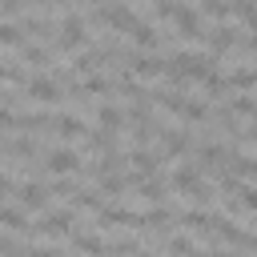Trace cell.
<instances>
[{
  "mask_svg": "<svg viewBox=\"0 0 257 257\" xmlns=\"http://www.w3.org/2000/svg\"><path fill=\"white\" fill-rule=\"evenodd\" d=\"M96 124H100L104 133H116V128L124 124V112H120L116 104H100V108H96Z\"/></svg>",
  "mask_w": 257,
  "mask_h": 257,
  "instance_id": "5bb4252c",
  "label": "cell"
},
{
  "mask_svg": "<svg viewBox=\"0 0 257 257\" xmlns=\"http://www.w3.org/2000/svg\"><path fill=\"white\" fill-rule=\"evenodd\" d=\"M201 12H209V16H225V12H229V0H201Z\"/></svg>",
  "mask_w": 257,
  "mask_h": 257,
  "instance_id": "e575fe53",
  "label": "cell"
},
{
  "mask_svg": "<svg viewBox=\"0 0 257 257\" xmlns=\"http://www.w3.org/2000/svg\"><path fill=\"white\" fill-rule=\"evenodd\" d=\"M225 161H229V149L225 145H205L201 149V165L205 169H225Z\"/></svg>",
  "mask_w": 257,
  "mask_h": 257,
  "instance_id": "e0dca14e",
  "label": "cell"
},
{
  "mask_svg": "<svg viewBox=\"0 0 257 257\" xmlns=\"http://www.w3.org/2000/svg\"><path fill=\"white\" fill-rule=\"evenodd\" d=\"M52 133H56V137H64V141H72V137H80V133H84V120H80V116H72V112H60V116H52Z\"/></svg>",
  "mask_w": 257,
  "mask_h": 257,
  "instance_id": "7c38bea8",
  "label": "cell"
},
{
  "mask_svg": "<svg viewBox=\"0 0 257 257\" xmlns=\"http://www.w3.org/2000/svg\"><path fill=\"white\" fill-rule=\"evenodd\" d=\"M133 40H137V48H145V52L161 44V36H157V28H153V24H145V20H141V24L133 28Z\"/></svg>",
  "mask_w": 257,
  "mask_h": 257,
  "instance_id": "d6986e66",
  "label": "cell"
},
{
  "mask_svg": "<svg viewBox=\"0 0 257 257\" xmlns=\"http://www.w3.org/2000/svg\"><path fill=\"white\" fill-rule=\"evenodd\" d=\"M169 221H173V213H169L165 205H157V209L141 213V225H145V229H157V233H165V229H169Z\"/></svg>",
  "mask_w": 257,
  "mask_h": 257,
  "instance_id": "9a60e30c",
  "label": "cell"
},
{
  "mask_svg": "<svg viewBox=\"0 0 257 257\" xmlns=\"http://www.w3.org/2000/svg\"><path fill=\"white\" fill-rule=\"evenodd\" d=\"M141 197H145V201H161V197H165V181H157V177H149V181L141 185Z\"/></svg>",
  "mask_w": 257,
  "mask_h": 257,
  "instance_id": "4dcf8cb0",
  "label": "cell"
},
{
  "mask_svg": "<svg viewBox=\"0 0 257 257\" xmlns=\"http://www.w3.org/2000/svg\"><path fill=\"white\" fill-rule=\"evenodd\" d=\"M229 8H233V12H237L245 24H253V28H257V4H253V0H233Z\"/></svg>",
  "mask_w": 257,
  "mask_h": 257,
  "instance_id": "d4e9b609",
  "label": "cell"
},
{
  "mask_svg": "<svg viewBox=\"0 0 257 257\" xmlns=\"http://www.w3.org/2000/svg\"><path fill=\"white\" fill-rule=\"evenodd\" d=\"M32 4H68V0H32Z\"/></svg>",
  "mask_w": 257,
  "mask_h": 257,
  "instance_id": "7bdbcfd3",
  "label": "cell"
},
{
  "mask_svg": "<svg viewBox=\"0 0 257 257\" xmlns=\"http://www.w3.org/2000/svg\"><path fill=\"white\" fill-rule=\"evenodd\" d=\"M24 257H56V249H24Z\"/></svg>",
  "mask_w": 257,
  "mask_h": 257,
  "instance_id": "ab89813d",
  "label": "cell"
},
{
  "mask_svg": "<svg viewBox=\"0 0 257 257\" xmlns=\"http://www.w3.org/2000/svg\"><path fill=\"white\" fill-rule=\"evenodd\" d=\"M189 149V133H165V149H161V161L165 157H177Z\"/></svg>",
  "mask_w": 257,
  "mask_h": 257,
  "instance_id": "603a6c76",
  "label": "cell"
},
{
  "mask_svg": "<svg viewBox=\"0 0 257 257\" xmlns=\"http://www.w3.org/2000/svg\"><path fill=\"white\" fill-rule=\"evenodd\" d=\"M100 20H104V24H112V28H120V32H133V28L141 24V16H137L128 4H116V0L100 8Z\"/></svg>",
  "mask_w": 257,
  "mask_h": 257,
  "instance_id": "5b68a950",
  "label": "cell"
},
{
  "mask_svg": "<svg viewBox=\"0 0 257 257\" xmlns=\"http://www.w3.org/2000/svg\"><path fill=\"white\" fill-rule=\"evenodd\" d=\"M4 80L20 84V80H24V68H16V64H4Z\"/></svg>",
  "mask_w": 257,
  "mask_h": 257,
  "instance_id": "8d00e7d4",
  "label": "cell"
},
{
  "mask_svg": "<svg viewBox=\"0 0 257 257\" xmlns=\"http://www.w3.org/2000/svg\"><path fill=\"white\" fill-rule=\"evenodd\" d=\"M4 149H8L12 157H32V153H36V141H28V137H16V141H8Z\"/></svg>",
  "mask_w": 257,
  "mask_h": 257,
  "instance_id": "83f0119b",
  "label": "cell"
},
{
  "mask_svg": "<svg viewBox=\"0 0 257 257\" xmlns=\"http://www.w3.org/2000/svg\"><path fill=\"white\" fill-rule=\"evenodd\" d=\"M173 20H177V28H181L185 36H205V32H201V16H197L189 4H177V8H173Z\"/></svg>",
  "mask_w": 257,
  "mask_h": 257,
  "instance_id": "30bf717a",
  "label": "cell"
},
{
  "mask_svg": "<svg viewBox=\"0 0 257 257\" xmlns=\"http://www.w3.org/2000/svg\"><path fill=\"white\" fill-rule=\"evenodd\" d=\"M161 104H165L169 112H177L181 120H205V116H209V108H205L201 100H185L181 92H161Z\"/></svg>",
  "mask_w": 257,
  "mask_h": 257,
  "instance_id": "7a4b0ae2",
  "label": "cell"
},
{
  "mask_svg": "<svg viewBox=\"0 0 257 257\" xmlns=\"http://www.w3.org/2000/svg\"><path fill=\"white\" fill-rule=\"evenodd\" d=\"M128 64H133V72H137V76H145V80H153V76H161V72H165V60H161V56H149V52L133 56Z\"/></svg>",
  "mask_w": 257,
  "mask_h": 257,
  "instance_id": "8fae6325",
  "label": "cell"
},
{
  "mask_svg": "<svg viewBox=\"0 0 257 257\" xmlns=\"http://www.w3.org/2000/svg\"><path fill=\"white\" fill-rule=\"evenodd\" d=\"M0 225H8L12 233H24V229H32V225L24 221V213H20V209H12V205H0Z\"/></svg>",
  "mask_w": 257,
  "mask_h": 257,
  "instance_id": "7402d4cb",
  "label": "cell"
},
{
  "mask_svg": "<svg viewBox=\"0 0 257 257\" xmlns=\"http://www.w3.org/2000/svg\"><path fill=\"white\" fill-rule=\"evenodd\" d=\"M4 193H12V177H0V197Z\"/></svg>",
  "mask_w": 257,
  "mask_h": 257,
  "instance_id": "60d3db41",
  "label": "cell"
},
{
  "mask_svg": "<svg viewBox=\"0 0 257 257\" xmlns=\"http://www.w3.org/2000/svg\"><path fill=\"white\" fill-rule=\"evenodd\" d=\"M88 36H84V20L80 16H64L60 24H56V44L64 48V52H72V48H80Z\"/></svg>",
  "mask_w": 257,
  "mask_h": 257,
  "instance_id": "3957f363",
  "label": "cell"
},
{
  "mask_svg": "<svg viewBox=\"0 0 257 257\" xmlns=\"http://www.w3.org/2000/svg\"><path fill=\"white\" fill-rule=\"evenodd\" d=\"M12 124H16V116H12V112L0 104V128H12Z\"/></svg>",
  "mask_w": 257,
  "mask_h": 257,
  "instance_id": "f35d334b",
  "label": "cell"
},
{
  "mask_svg": "<svg viewBox=\"0 0 257 257\" xmlns=\"http://www.w3.org/2000/svg\"><path fill=\"white\" fill-rule=\"evenodd\" d=\"M169 253H173V257H193L197 245H193L189 237H169Z\"/></svg>",
  "mask_w": 257,
  "mask_h": 257,
  "instance_id": "f1b7e54d",
  "label": "cell"
},
{
  "mask_svg": "<svg viewBox=\"0 0 257 257\" xmlns=\"http://www.w3.org/2000/svg\"><path fill=\"white\" fill-rule=\"evenodd\" d=\"M181 225L185 229H197V233H209L213 229V217L205 209H189V213H181Z\"/></svg>",
  "mask_w": 257,
  "mask_h": 257,
  "instance_id": "ac0fdd59",
  "label": "cell"
},
{
  "mask_svg": "<svg viewBox=\"0 0 257 257\" xmlns=\"http://www.w3.org/2000/svg\"><path fill=\"white\" fill-rule=\"evenodd\" d=\"M84 145H88L92 153H112V133H104V128H100V133H88Z\"/></svg>",
  "mask_w": 257,
  "mask_h": 257,
  "instance_id": "cb8c5ba5",
  "label": "cell"
},
{
  "mask_svg": "<svg viewBox=\"0 0 257 257\" xmlns=\"http://www.w3.org/2000/svg\"><path fill=\"white\" fill-rule=\"evenodd\" d=\"M209 72H213V56H201V52H189V48H181V52H173V56L165 60V76L177 80V84H185V80H205Z\"/></svg>",
  "mask_w": 257,
  "mask_h": 257,
  "instance_id": "6da1fadb",
  "label": "cell"
},
{
  "mask_svg": "<svg viewBox=\"0 0 257 257\" xmlns=\"http://www.w3.org/2000/svg\"><path fill=\"white\" fill-rule=\"evenodd\" d=\"M20 52H24L28 64H44V60H48V52H44L40 44H20Z\"/></svg>",
  "mask_w": 257,
  "mask_h": 257,
  "instance_id": "1f68e13d",
  "label": "cell"
},
{
  "mask_svg": "<svg viewBox=\"0 0 257 257\" xmlns=\"http://www.w3.org/2000/svg\"><path fill=\"white\" fill-rule=\"evenodd\" d=\"M185 197H189V201H197V205H205V201H209V197H213V189H209V185H205V181H197V185H193V189H185Z\"/></svg>",
  "mask_w": 257,
  "mask_h": 257,
  "instance_id": "d6a6232c",
  "label": "cell"
},
{
  "mask_svg": "<svg viewBox=\"0 0 257 257\" xmlns=\"http://www.w3.org/2000/svg\"><path fill=\"white\" fill-rule=\"evenodd\" d=\"M84 4H100V0H84Z\"/></svg>",
  "mask_w": 257,
  "mask_h": 257,
  "instance_id": "ee69618b",
  "label": "cell"
},
{
  "mask_svg": "<svg viewBox=\"0 0 257 257\" xmlns=\"http://www.w3.org/2000/svg\"><path fill=\"white\" fill-rule=\"evenodd\" d=\"M28 0H0V12H20Z\"/></svg>",
  "mask_w": 257,
  "mask_h": 257,
  "instance_id": "74e56055",
  "label": "cell"
},
{
  "mask_svg": "<svg viewBox=\"0 0 257 257\" xmlns=\"http://www.w3.org/2000/svg\"><path fill=\"white\" fill-rule=\"evenodd\" d=\"M44 169L48 173H76L80 169V157H76V149H48L44 153Z\"/></svg>",
  "mask_w": 257,
  "mask_h": 257,
  "instance_id": "52a82bcc",
  "label": "cell"
},
{
  "mask_svg": "<svg viewBox=\"0 0 257 257\" xmlns=\"http://www.w3.org/2000/svg\"><path fill=\"white\" fill-rule=\"evenodd\" d=\"M0 44H8V48H20V44H24L20 28H16V24H8V20H0Z\"/></svg>",
  "mask_w": 257,
  "mask_h": 257,
  "instance_id": "484cf974",
  "label": "cell"
},
{
  "mask_svg": "<svg viewBox=\"0 0 257 257\" xmlns=\"http://www.w3.org/2000/svg\"><path fill=\"white\" fill-rule=\"evenodd\" d=\"M197 181H201V173H197L193 165H177V169H173V189L185 193V189H193Z\"/></svg>",
  "mask_w": 257,
  "mask_h": 257,
  "instance_id": "ffe728a7",
  "label": "cell"
},
{
  "mask_svg": "<svg viewBox=\"0 0 257 257\" xmlns=\"http://www.w3.org/2000/svg\"><path fill=\"white\" fill-rule=\"evenodd\" d=\"M233 116H257V100L253 96H233Z\"/></svg>",
  "mask_w": 257,
  "mask_h": 257,
  "instance_id": "f546056e",
  "label": "cell"
},
{
  "mask_svg": "<svg viewBox=\"0 0 257 257\" xmlns=\"http://www.w3.org/2000/svg\"><path fill=\"white\" fill-rule=\"evenodd\" d=\"M76 209H104V201L96 193H76Z\"/></svg>",
  "mask_w": 257,
  "mask_h": 257,
  "instance_id": "836d02e7",
  "label": "cell"
},
{
  "mask_svg": "<svg viewBox=\"0 0 257 257\" xmlns=\"http://www.w3.org/2000/svg\"><path fill=\"white\" fill-rule=\"evenodd\" d=\"M72 249H80L88 257H108V241H100L96 233H76L72 229Z\"/></svg>",
  "mask_w": 257,
  "mask_h": 257,
  "instance_id": "9c48e42d",
  "label": "cell"
},
{
  "mask_svg": "<svg viewBox=\"0 0 257 257\" xmlns=\"http://www.w3.org/2000/svg\"><path fill=\"white\" fill-rule=\"evenodd\" d=\"M233 44H237V28H225V24H221V28L209 32V48H213V52H225V48H233Z\"/></svg>",
  "mask_w": 257,
  "mask_h": 257,
  "instance_id": "2e32d148",
  "label": "cell"
},
{
  "mask_svg": "<svg viewBox=\"0 0 257 257\" xmlns=\"http://www.w3.org/2000/svg\"><path fill=\"white\" fill-rule=\"evenodd\" d=\"M141 257H153V253H141Z\"/></svg>",
  "mask_w": 257,
  "mask_h": 257,
  "instance_id": "f6af8a7d",
  "label": "cell"
},
{
  "mask_svg": "<svg viewBox=\"0 0 257 257\" xmlns=\"http://www.w3.org/2000/svg\"><path fill=\"white\" fill-rule=\"evenodd\" d=\"M128 161L137 165V173H141V177H157V161H161V153H149V149H133V153H128Z\"/></svg>",
  "mask_w": 257,
  "mask_h": 257,
  "instance_id": "4fadbf2b",
  "label": "cell"
},
{
  "mask_svg": "<svg viewBox=\"0 0 257 257\" xmlns=\"http://www.w3.org/2000/svg\"><path fill=\"white\" fill-rule=\"evenodd\" d=\"M233 177H257V157H233Z\"/></svg>",
  "mask_w": 257,
  "mask_h": 257,
  "instance_id": "4316f807",
  "label": "cell"
},
{
  "mask_svg": "<svg viewBox=\"0 0 257 257\" xmlns=\"http://www.w3.org/2000/svg\"><path fill=\"white\" fill-rule=\"evenodd\" d=\"M32 233H40V237H64V233H72V209L44 213L40 225H32Z\"/></svg>",
  "mask_w": 257,
  "mask_h": 257,
  "instance_id": "277c9868",
  "label": "cell"
},
{
  "mask_svg": "<svg viewBox=\"0 0 257 257\" xmlns=\"http://www.w3.org/2000/svg\"><path fill=\"white\" fill-rule=\"evenodd\" d=\"M24 92L40 104H52V100H60V80L56 76H32V80H24Z\"/></svg>",
  "mask_w": 257,
  "mask_h": 257,
  "instance_id": "8992f818",
  "label": "cell"
},
{
  "mask_svg": "<svg viewBox=\"0 0 257 257\" xmlns=\"http://www.w3.org/2000/svg\"><path fill=\"white\" fill-rule=\"evenodd\" d=\"M16 197H20L24 209H44V205H48V189H44L40 181H24V185L16 189Z\"/></svg>",
  "mask_w": 257,
  "mask_h": 257,
  "instance_id": "ba28073f",
  "label": "cell"
},
{
  "mask_svg": "<svg viewBox=\"0 0 257 257\" xmlns=\"http://www.w3.org/2000/svg\"><path fill=\"white\" fill-rule=\"evenodd\" d=\"M249 141H257V116H253V124H249V133H245Z\"/></svg>",
  "mask_w": 257,
  "mask_h": 257,
  "instance_id": "b9f144b4",
  "label": "cell"
},
{
  "mask_svg": "<svg viewBox=\"0 0 257 257\" xmlns=\"http://www.w3.org/2000/svg\"><path fill=\"white\" fill-rule=\"evenodd\" d=\"M225 84H229V88H241V92H245V88H257V72H253V68H233V72L225 76Z\"/></svg>",
  "mask_w": 257,
  "mask_h": 257,
  "instance_id": "44dd1931",
  "label": "cell"
},
{
  "mask_svg": "<svg viewBox=\"0 0 257 257\" xmlns=\"http://www.w3.org/2000/svg\"><path fill=\"white\" fill-rule=\"evenodd\" d=\"M237 197H241V209H249V213H257V189H241Z\"/></svg>",
  "mask_w": 257,
  "mask_h": 257,
  "instance_id": "d590c367",
  "label": "cell"
}]
</instances>
